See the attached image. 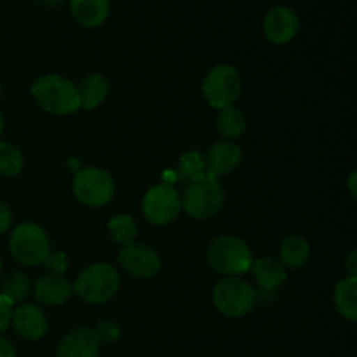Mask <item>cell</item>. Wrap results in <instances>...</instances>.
<instances>
[{"label":"cell","mask_w":357,"mask_h":357,"mask_svg":"<svg viewBox=\"0 0 357 357\" xmlns=\"http://www.w3.org/2000/svg\"><path fill=\"white\" fill-rule=\"evenodd\" d=\"M142 209L152 225L166 227L173 223L181 213V195L173 185H155L143 197Z\"/></svg>","instance_id":"9"},{"label":"cell","mask_w":357,"mask_h":357,"mask_svg":"<svg viewBox=\"0 0 357 357\" xmlns=\"http://www.w3.org/2000/svg\"><path fill=\"white\" fill-rule=\"evenodd\" d=\"M10 323H13L14 330L20 337L30 342H37L44 338L49 330V323L44 310L37 305H31V303H23V305L16 307L13 310Z\"/></svg>","instance_id":"12"},{"label":"cell","mask_w":357,"mask_h":357,"mask_svg":"<svg viewBox=\"0 0 357 357\" xmlns=\"http://www.w3.org/2000/svg\"><path fill=\"white\" fill-rule=\"evenodd\" d=\"M216 129L227 142H234V139L241 138L248 129L246 114L241 108L234 107V105L222 108L218 112V117H216Z\"/></svg>","instance_id":"21"},{"label":"cell","mask_w":357,"mask_h":357,"mask_svg":"<svg viewBox=\"0 0 357 357\" xmlns=\"http://www.w3.org/2000/svg\"><path fill=\"white\" fill-rule=\"evenodd\" d=\"M225 204V190L218 178L206 173L190 181L181 195V209L194 220L213 218Z\"/></svg>","instance_id":"2"},{"label":"cell","mask_w":357,"mask_h":357,"mask_svg":"<svg viewBox=\"0 0 357 357\" xmlns=\"http://www.w3.org/2000/svg\"><path fill=\"white\" fill-rule=\"evenodd\" d=\"M100 338L93 328H75L59 342L56 357H98Z\"/></svg>","instance_id":"13"},{"label":"cell","mask_w":357,"mask_h":357,"mask_svg":"<svg viewBox=\"0 0 357 357\" xmlns=\"http://www.w3.org/2000/svg\"><path fill=\"white\" fill-rule=\"evenodd\" d=\"M44 265L52 275H63V272H66L68 268V258L65 253H49L44 260Z\"/></svg>","instance_id":"27"},{"label":"cell","mask_w":357,"mask_h":357,"mask_svg":"<svg viewBox=\"0 0 357 357\" xmlns=\"http://www.w3.org/2000/svg\"><path fill=\"white\" fill-rule=\"evenodd\" d=\"M243 162V152L234 142H218L208 150L206 155V173L218 178L223 174H230Z\"/></svg>","instance_id":"14"},{"label":"cell","mask_w":357,"mask_h":357,"mask_svg":"<svg viewBox=\"0 0 357 357\" xmlns=\"http://www.w3.org/2000/svg\"><path fill=\"white\" fill-rule=\"evenodd\" d=\"M309 258L310 244L307 243L305 237L298 236V234H293V236L286 237L282 241L281 248H279V261L284 265V268L298 271V268L305 267Z\"/></svg>","instance_id":"18"},{"label":"cell","mask_w":357,"mask_h":357,"mask_svg":"<svg viewBox=\"0 0 357 357\" xmlns=\"http://www.w3.org/2000/svg\"><path fill=\"white\" fill-rule=\"evenodd\" d=\"M40 2L44 3V6H49V7H59V6H63L66 0H40Z\"/></svg>","instance_id":"33"},{"label":"cell","mask_w":357,"mask_h":357,"mask_svg":"<svg viewBox=\"0 0 357 357\" xmlns=\"http://www.w3.org/2000/svg\"><path fill=\"white\" fill-rule=\"evenodd\" d=\"M0 357H16V349L7 338L0 337Z\"/></svg>","instance_id":"31"},{"label":"cell","mask_w":357,"mask_h":357,"mask_svg":"<svg viewBox=\"0 0 357 357\" xmlns=\"http://www.w3.org/2000/svg\"><path fill=\"white\" fill-rule=\"evenodd\" d=\"M206 174V164L204 159L199 155L197 152L185 153L180 159V166H178V178L181 181H194L197 178L204 176Z\"/></svg>","instance_id":"25"},{"label":"cell","mask_w":357,"mask_h":357,"mask_svg":"<svg viewBox=\"0 0 357 357\" xmlns=\"http://www.w3.org/2000/svg\"><path fill=\"white\" fill-rule=\"evenodd\" d=\"M72 293V284L63 275H44L33 284L35 298L44 305H63Z\"/></svg>","instance_id":"16"},{"label":"cell","mask_w":357,"mask_h":357,"mask_svg":"<svg viewBox=\"0 0 357 357\" xmlns=\"http://www.w3.org/2000/svg\"><path fill=\"white\" fill-rule=\"evenodd\" d=\"M108 232L115 243L124 248L135 243L136 236H138V227L129 215H117L108 222Z\"/></svg>","instance_id":"22"},{"label":"cell","mask_w":357,"mask_h":357,"mask_svg":"<svg viewBox=\"0 0 357 357\" xmlns=\"http://www.w3.org/2000/svg\"><path fill=\"white\" fill-rule=\"evenodd\" d=\"M31 291V282L28 275L23 272H14V274L7 275L0 288V295L6 296L10 303H21Z\"/></svg>","instance_id":"23"},{"label":"cell","mask_w":357,"mask_h":357,"mask_svg":"<svg viewBox=\"0 0 357 357\" xmlns=\"http://www.w3.org/2000/svg\"><path fill=\"white\" fill-rule=\"evenodd\" d=\"M2 131H3V117L2 114H0V136H2Z\"/></svg>","instance_id":"34"},{"label":"cell","mask_w":357,"mask_h":357,"mask_svg":"<svg viewBox=\"0 0 357 357\" xmlns=\"http://www.w3.org/2000/svg\"><path fill=\"white\" fill-rule=\"evenodd\" d=\"M77 89H79L80 108L94 110L107 100L108 80L101 73H89V75L84 77V80Z\"/></svg>","instance_id":"19"},{"label":"cell","mask_w":357,"mask_h":357,"mask_svg":"<svg viewBox=\"0 0 357 357\" xmlns=\"http://www.w3.org/2000/svg\"><path fill=\"white\" fill-rule=\"evenodd\" d=\"M333 302L340 316L345 319H357V279L344 278L335 284Z\"/></svg>","instance_id":"20"},{"label":"cell","mask_w":357,"mask_h":357,"mask_svg":"<svg viewBox=\"0 0 357 357\" xmlns=\"http://www.w3.org/2000/svg\"><path fill=\"white\" fill-rule=\"evenodd\" d=\"M94 331H96L100 342H105V344H115L121 338V330L112 321H101V323H98Z\"/></svg>","instance_id":"26"},{"label":"cell","mask_w":357,"mask_h":357,"mask_svg":"<svg viewBox=\"0 0 357 357\" xmlns=\"http://www.w3.org/2000/svg\"><path fill=\"white\" fill-rule=\"evenodd\" d=\"M9 250L17 264L35 267L44 264L47 255L51 253V241L38 223L23 222L10 234Z\"/></svg>","instance_id":"5"},{"label":"cell","mask_w":357,"mask_h":357,"mask_svg":"<svg viewBox=\"0 0 357 357\" xmlns=\"http://www.w3.org/2000/svg\"><path fill=\"white\" fill-rule=\"evenodd\" d=\"M24 167V157L17 146L0 142V174L7 178L17 176Z\"/></svg>","instance_id":"24"},{"label":"cell","mask_w":357,"mask_h":357,"mask_svg":"<svg viewBox=\"0 0 357 357\" xmlns=\"http://www.w3.org/2000/svg\"><path fill=\"white\" fill-rule=\"evenodd\" d=\"M72 190L80 204L87 208H103L114 199L115 181L112 174L101 167H82L73 176Z\"/></svg>","instance_id":"7"},{"label":"cell","mask_w":357,"mask_h":357,"mask_svg":"<svg viewBox=\"0 0 357 357\" xmlns=\"http://www.w3.org/2000/svg\"><path fill=\"white\" fill-rule=\"evenodd\" d=\"M10 317H13V303L6 296L0 295V333L9 328Z\"/></svg>","instance_id":"28"},{"label":"cell","mask_w":357,"mask_h":357,"mask_svg":"<svg viewBox=\"0 0 357 357\" xmlns=\"http://www.w3.org/2000/svg\"><path fill=\"white\" fill-rule=\"evenodd\" d=\"M0 94H2V84H0Z\"/></svg>","instance_id":"36"},{"label":"cell","mask_w":357,"mask_h":357,"mask_svg":"<svg viewBox=\"0 0 357 357\" xmlns=\"http://www.w3.org/2000/svg\"><path fill=\"white\" fill-rule=\"evenodd\" d=\"M345 268H347V278H356L357 279V251L352 250L347 257V264H345Z\"/></svg>","instance_id":"30"},{"label":"cell","mask_w":357,"mask_h":357,"mask_svg":"<svg viewBox=\"0 0 357 357\" xmlns=\"http://www.w3.org/2000/svg\"><path fill=\"white\" fill-rule=\"evenodd\" d=\"M119 264L122 265L129 275L136 279H152L155 278L162 267L159 253L153 248L145 244H129L119 251Z\"/></svg>","instance_id":"10"},{"label":"cell","mask_w":357,"mask_h":357,"mask_svg":"<svg viewBox=\"0 0 357 357\" xmlns=\"http://www.w3.org/2000/svg\"><path fill=\"white\" fill-rule=\"evenodd\" d=\"M209 267L218 274L232 278V275L246 274L253 264V253L246 241L237 236L216 237L206 253Z\"/></svg>","instance_id":"4"},{"label":"cell","mask_w":357,"mask_h":357,"mask_svg":"<svg viewBox=\"0 0 357 357\" xmlns=\"http://www.w3.org/2000/svg\"><path fill=\"white\" fill-rule=\"evenodd\" d=\"M356 178H357V173L356 171H352L351 174H349V180H347V183H349V190H351V195L352 197L356 199Z\"/></svg>","instance_id":"32"},{"label":"cell","mask_w":357,"mask_h":357,"mask_svg":"<svg viewBox=\"0 0 357 357\" xmlns=\"http://www.w3.org/2000/svg\"><path fill=\"white\" fill-rule=\"evenodd\" d=\"M257 289L237 275L223 278L213 291V303L218 312L227 317H232V319L250 314L257 305Z\"/></svg>","instance_id":"6"},{"label":"cell","mask_w":357,"mask_h":357,"mask_svg":"<svg viewBox=\"0 0 357 357\" xmlns=\"http://www.w3.org/2000/svg\"><path fill=\"white\" fill-rule=\"evenodd\" d=\"M298 14L288 6H275L267 13L264 20V31L268 42L275 45H284L298 35Z\"/></svg>","instance_id":"11"},{"label":"cell","mask_w":357,"mask_h":357,"mask_svg":"<svg viewBox=\"0 0 357 357\" xmlns=\"http://www.w3.org/2000/svg\"><path fill=\"white\" fill-rule=\"evenodd\" d=\"M10 223H13V211L6 202L0 201V236L9 230Z\"/></svg>","instance_id":"29"},{"label":"cell","mask_w":357,"mask_h":357,"mask_svg":"<svg viewBox=\"0 0 357 357\" xmlns=\"http://www.w3.org/2000/svg\"><path fill=\"white\" fill-rule=\"evenodd\" d=\"M243 84L236 66L216 65L206 73L202 82V94L206 101L216 110L232 107L239 98Z\"/></svg>","instance_id":"8"},{"label":"cell","mask_w":357,"mask_h":357,"mask_svg":"<svg viewBox=\"0 0 357 357\" xmlns=\"http://www.w3.org/2000/svg\"><path fill=\"white\" fill-rule=\"evenodd\" d=\"M0 272H2V260H0Z\"/></svg>","instance_id":"35"},{"label":"cell","mask_w":357,"mask_h":357,"mask_svg":"<svg viewBox=\"0 0 357 357\" xmlns=\"http://www.w3.org/2000/svg\"><path fill=\"white\" fill-rule=\"evenodd\" d=\"M70 10L80 26L98 28L108 20L110 0H70Z\"/></svg>","instance_id":"17"},{"label":"cell","mask_w":357,"mask_h":357,"mask_svg":"<svg viewBox=\"0 0 357 357\" xmlns=\"http://www.w3.org/2000/svg\"><path fill=\"white\" fill-rule=\"evenodd\" d=\"M119 288H121V275L117 268L103 261L84 268L72 286L73 293L91 305L107 303L117 295Z\"/></svg>","instance_id":"3"},{"label":"cell","mask_w":357,"mask_h":357,"mask_svg":"<svg viewBox=\"0 0 357 357\" xmlns=\"http://www.w3.org/2000/svg\"><path fill=\"white\" fill-rule=\"evenodd\" d=\"M31 94L42 110L52 115H72L80 108L79 89L61 75H42L31 86Z\"/></svg>","instance_id":"1"},{"label":"cell","mask_w":357,"mask_h":357,"mask_svg":"<svg viewBox=\"0 0 357 357\" xmlns=\"http://www.w3.org/2000/svg\"><path fill=\"white\" fill-rule=\"evenodd\" d=\"M250 271L253 272V278L261 293L278 291L288 279L284 265L271 257H261L258 260H253Z\"/></svg>","instance_id":"15"}]
</instances>
